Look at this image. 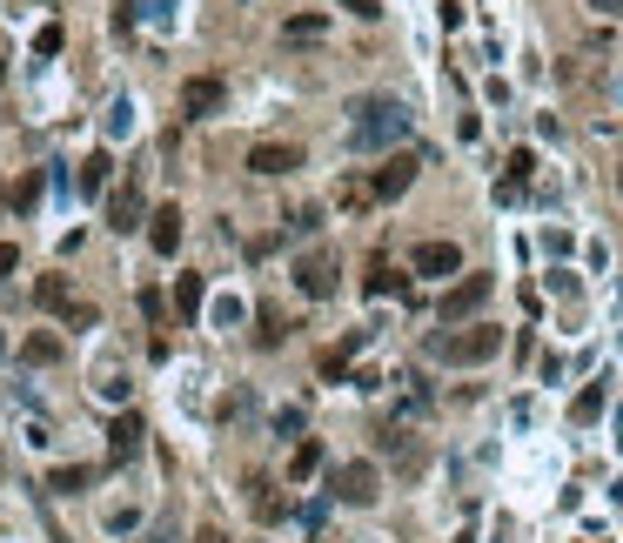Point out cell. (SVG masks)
<instances>
[{"label": "cell", "instance_id": "44dd1931", "mask_svg": "<svg viewBox=\"0 0 623 543\" xmlns=\"http://www.w3.org/2000/svg\"><path fill=\"white\" fill-rule=\"evenodd\" d=\"M369 295H402V275L389 269V262H376V269H369Z\"/></svg>", "mask_w": 623, "mask_h": 543}, {"label": "cell", "instance_id": "e0dca14e", "mask_svg": "<svg viewBox=\"0 0 623 543\" xmlns=\"http://www.w3.org/2000/svg\"><path fill=\"white\" fill-rule=\"evenodd\" d=\"M114 456H134V450H141V416H114Z\"/></svg>", "mask_w": 623, "mask_h": 543}, {"label": "cell", "instance_id": "cb8c5ba5", "mask_svg": "<svg viewBox=\"0 0 623 543\" xmlns=\"http://www.w3.org/2000/svg\"><path fill=\"white\" fill-rule=\"evenodd\" d=\"M34 202H41V175H27L21 188H14V208H34Z\"/></svg>", "mask_w": 623, "mask_h": 543}, {"label": "cell", "instance_id": "ba28073f", "mask_svg": "<svg viewBox=\"0 0 623 543\" xmlns=\"http://www.w3.org/2000/svg\"><path fill=\"white\" fill-rule=\"evenodd\" d=\"M335 497H342V503H376L382 497L376 463H342V470H335Z\"/></svg>", "mask_w": 623, "mask_h": 543}, {"label": "cell", "instance_id": "1f68e13d", "mask_svg": "<svg viewBox=\"0 0 623 543\" xmlns=\"http://www.w3.org/2000/svg\"><path fill=\"white\" fill-rule=\"evenodd\" d=\"M0 202H7V195H0Z\"/></svg>", "mask_w": 623, "mask_h": 543}, {"label": "cell", "instance_id": "7a4b0ae2", "mask_svg": "<svg viewBox=\"0 0 623 543\" xmlns=\"http://www.w3.org/2000/svg\"><path fill=\"white\" fill-rule=\"evenodd\" d=\"M496 349H503V329H496V322H476V329H449V336H436L429 342V356L436 362H490Z\"/></svg>", "mask_w": 623, "mask_h": 543}, {"label": "cell", "instance_id": "ac0fdd59", "mask_svg": "<svg viewBox=\"0 0 623 543\" xmlns=\"http://www.w3.org/2000/svg\"><path fill=\"white\" fill-rule=\"evenodd\" d=\"M570 416H577V423H597V416H603V383H590V389H583L577 403H570Z\"/></svg>", "mask_w": 623, "mask_h": 543}, {"label": "cell", "instance_id": "3957f363", "mask_svg": "<svg viewBox=\"0 0 623 543\" xmlns=\"http://www.w3.org/2000/svg\"><path fill=\"white\" fill-rule=\"evenodd\" d=\"M34 302H41L47 316H61L67 329H88V322H94V309L67 295V282H61V275H41V289H34Z\"/></svg>", "mask_w": 623, "mask_h": 543}, {"label": "cell", "instance_id": "8992f818", "mask_svg": "<svg viewBox=\"0 0 623 543\" xmlns=\"http://www.w3.org/2000/svg\"><path fill=\"white\" fill-rule=\"evenodd\" d=\"M490 289H496L490 275H463V282L443 295V322H469L476 309H483V302H490Z\"/></svg>", "mask_w": 623, "mask_h": 543}, {"label": "cell", "instance_id": "d6986e66", "mask_svg": "<svg viewBox=\"0 0 623 543\" xmlns=\"http://www.w3.org/2000/svg\"><path fill=\"white\" fill-rule=\"evenodd\" d=\"M21 356H27V362H61V342H54V336L41 329V336H27V349H21Z\"/></svg>", "mask_w": 623, "mask_h": 543}, {"label": "cell", "instance_id": "484cf974", "mask_svg": "<svg viewBox=\"0 0 623 543\" xmlns=\"http://www.w3.org/2000/svg\"><path fill=\"white\" fill-rule=\"evenodd\" d=\"M14 269H21V249H14V242H0V282H7Z\"/></svg>", "mask_w": 623, "mask_h": 543}, {"label": "cell", "instance_id": "5bb4252c", "mask_svg": "<svg viewBox=\"0 0 623 543\" xmlns=\"http://www.w3.org/2000/svg\"><path fill=\"white\" fill-rule=\"evenodd\" d=\"M362 342H369V329H356V336H349V342H335L329 356H322V376H329V383H335V376H342V369H349V356H356Z\"/></svg>", "mask_w": 623, "mask_h": 543}, {"label": "cell", "instance_id": "603a6c76", "mask_svg": "<svg viewBox=\"0 0 623 543\" xmlns=\"http://www.w3.org/2000/svg\"><path fill=\"white\" fill-rule=\"evenodd\" d=\"M141 316H148V322H155V329H161V322H168V302H161L155 289H141Z\"/></svg>", "mask_w": 623, "mask_h": 543}, {"label": "cell", "instance_id": "f546056e", "mask_svg": "<svg viewBox=\"0 0 623 543\" xmlns=\"http://www.w3.org/2000/svg\"><path fill=\"white\" fill-rule=\"evenodd\" d=\"M0 81H7V61H0Z\"/></svg>", "mask_w": 623, "mask_h": 543}, {"label": "cell", "instance_id": "6da1fadb", "mask_svg": "<svg viewBox=\"0 0 623 543\" xmlns=\"http://www.w3.org/2000/svg\"><path fill=\"white\" fill-rule=\"evenodd\" d=\"M402 135H409V108H402V101H389V94L356 101V128H349L356 148H389V141H402Z\"/></svg>", "mask_w": 623, "mask_h": 543}, {"label": "cell", "instance_id": "d4e9b609", "mask_svg": "<svg viewBox=\"0 0 623 543\" xmlns=\"http://www.w3.org/2000/svg\"><path fill=\"white\" fill-rule=\"evenodd\" d=\"M175 530H181V517L168 510V517H161V530H148V543H175Z\"/></svg>", "mask_w": 623, "mask_h": 543}, {"label": "cell", "instance_id": "30bf717a", "mask_svg": "<svg viewBox=\"0 0 623 543\" xmlns=\"http://www.w3.org/2000/svg\"><path fill=\"white\" fill-rule=\"evenodd\" d=\"M463 269V249L456 242H423L416 249V275H429V282H443V275H456Z\"/></svg>", "mask_w": 623, "mask_h": 543}, {"label": "cell", "instance_id": "52a82bcc", "mask_svg": "<svg viewBox=\"0 0 623 543\" xmlns=\"http://www.w3.org/2000/svg\"><path fill=\"white\" fill-rule=\"evenodd\" d=\"M295 168H302L295 141H255L248 148V175H295Z\"/></svg>", "mask_w": 623, "mask_h": 543}, {"label": "cell", "instance_id": "4dcf8cb0", "mask_svg": "<svg viewBox=\"0 0 623 543\" xmlns=\"http://www.w3.org/2000/svg\"><path fill=\"white\" fill-rule=\"evenodd\" d=\"M0 356H7V342H0Z\"/></svg>", "mask_w": 623, "mask_h": 543}, {"label": "cell", "instance_id": "83f0119b", "mask_svg": "<svg viewBox=\"0 0 623 543\" xmlns=\"http://www.w3.org/2000/svg\"><path fill=\"white\" fill-rule=\"evenodd\" d=\"M590 7H597V14H623V0H590Z\"/></svg>", "mask_w": 623, "mask_h": 543}, {"label": "cell", "instance_id": "ffe728a7", "mask_svg": "<svg viewBox=\"0 0 623 543\" xmlns=\"http://www.w3.org/2000/svg\"><path fill=\"white\" fill-rule=\"evenodd\" d=\"M322 470V443H302V450L289 456V476H315Z\"/></svg>", "mask_w": 623, "mask_h": 543}, {"label": "cell", "instance_id": "9c48e42d", "mask_svg": "<svg viewBox=\"0 0 623 543\" xmlns=\"http://www.w3.org/2000/svg\"><path fill=\"white\" fill-rule=\"evenodd\" d=\"M141 222H148L141 181H121V188H114V202H108V228H121V235H128V228H141Z\"/></svg>", "mask_w": 623, "mask_h": 543}, {"label": "cell", "instance_id": "8fae6325", "mask_svg": "<svg viewBox=\"0 0 623 543\" xmlns=\"http://www.w3.org/2000/svg\"><path fill=\"white\" fill-rule=\"evenodd\" d=\"M222 101H228V88H222V81H215V74H195V81L181 88V108L195 114V121H201V114H215V108H222Z\"/></svg>", "mask_w": 623, "mask_h": 543}, {"label": "cell", "instance_id": "5b68a950", "mask_svg": "<svg viewBox=\"0 0 623 543\" xmlns=\"http://www.w3.org/2000/svg\"><path fill=\"white\" fill-rule=\"evenodd\" d=\"M295 289L315 295V302H329V295H335V255L329 249H309L302 262H295Z\"/></svg>", "mask_w": 623, "mask_h": 543}, {"label": "cell", "instance_id": "4316f807", "mask_svg": "<svg viewBox=\"0 0 623 543\" xmlns=\"http://www.w3.org/2000/svg\"><path fill=\"white\" fill-rule=\"evenodd\" d=\"M342 7H349V14H362V21H376V14H382L376 0H342Z\"/></svg>", "mask_w": 623, "mask_h": 543}, {"label": "cell", "instance_id": "2e32d148", "mask_svg": "<svg viewBox=\"0 0 623 543\" xmlns=\"http://www.w3.org/2000/svg\"><path fill=\"white\" fill-rule=\"evenodd\" d=\"M88 483H94V470H47V490H54V497H81Z\"/></svg>", "mask_w": 623, "mask_h": 543}, {"label": "cell", "instance_id": "7402d4cb", "mask_svg": "<svg viewBox=\"0 0 623 543\" xmlns=\"http://www.w3.org/2000/svg\"><path fill=\"white\" fill-rule=\"evenodd\" d=\"M282 34H289V41H322V14H295Z\"/></svg>", "mask_w": 623, "mask_h": 543}, {"label": "cell", "instance_id": "7c38bea8", "mask_svg": "<svg viewBox=\"0 0 623 543\" xmlns=\"http://www.w3.org/2000/svg\"><path fill=\"white\" fill-rule=\"evenodd\" d=\"M148 235H155V255H175V249H181V208L161 202L155 222H148Z\"/></svg>", "mask_w": 623, "mask_h": 543}, {"label": "cell", "instance_id": "9a60e30c", "mask_svg": "<svg viewBox=\"0 0 623 543\" xmlns=\"http://www.w3.org/2000/svg\"><path fill=\"white\" fill-rule=\"evenodd\" d=\"M175 316L181 322L201 316V275H181V282H175Z\"/></svg>", "mask_w": 623, "mask_h": 543}, {"label": "cell", "instance_id": "277c9868", "mask_svg": "<svg viewBox=\"0 0 623 543\" xmlns=\"http://www.w3.org/2000/svg\"><path fill=\"white\" fill-rule=\"evenodd\" d=\"M416 168H423L416 155H389V161L376 168V175H369V202H396V195H409Z\"/></svg>", "mask_w": 623, "mask_h": 543}, {"label": "cell", "instance_id": "f1b7e54d", "mask_svg": "<svg viewBox=\"0 0 623 543\" xmlns=\"http://www.w3.org/2000/svg\"><path fill=\"white\" fill-rule=\"evenodd\" d=\"M195 543H228V537H222V530H201V537H195Z\"/></svg>", "mask_w": 623, "mask_h": 543}, {"label": "cell", "instance_id": "4fadbf2b", "mask_svg": "<svg viewBox=\"0 0 623 543\" xmlns=\"http://www.w3.org/2000/svg\"><path fill=\"white\" fill-rule=\"evenodd\" d=\"M108 181H114V155H108V148H94L88 168H81V188H88V195H101Z\"/></svg>", "mask_w": 623, "mask_h": 543}]
</instances>
